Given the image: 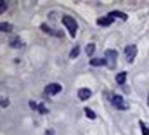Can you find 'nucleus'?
Here are the masks:
<instances>
[{"label":"nucleus","instance_id":"obj_1","mask_svg":"<svg viewBox=\"0 0 149 135\" xmlns=\"http://www.w3.org/2000/svg\"><path fill=\"white\" fill-rule=\"evenodd\" d=\"M63 24L68 28L70 35L74 38V36H76V31H78V23L74 21V17H71V16H64V17H63Z\"/></svg>","mask_w":149,"mask_h":135},{"label":"nucleus","instance_id":"obj_8","mask_svg":"<svg viewBox=\"0 0 149 135\" xmlns=\"http://www.w3.org/2000/svg\"><path fill=\"white\" fill-rule=\"evenodd\" d=\"M9 45H10L12 49H19V47H23V40H21L19 36H12V38L9 40Z\"/></svg>","mask_w":149,"mask_h":135},{"label":"nucleus","instance_id":"obj_7","mask_svg":"<svg viewBox=\"0 0 149 135\" xmlns=\"http://www.w3.org/2000/svg\"><path fill=\"white\" fill-rule=\"evenodd\" d=\"M90 64L92 66H108V61H106V57H92L90 59Z\"/></svg>","mask_w":149,"mask_h":135},{"label":"nucleus","instance_id":"obj_15","mask_svg":"<svg viewBox=\"0 0 149 135\" xmlns=\"http://www.w3.org/2000/svg\"><path fill=\"white\" fill-rule=\"evenodd\" d=\"M83 113H85V116H87L88 120H95V113H94L92 109H88V107H85V111H83Z\"/></svg>","mask_w":149,"mask_h":135},{"label":"nucleus","instance_id":"obj_21","mask_svg":"<svg viewBox=\"0 0 149 135\" xmlns=\"http://www.w3.org/2000/svg\"><path fill=\"white\" fill-rule=\"evenodd\" d=\"M38 111H40V113H42V114H47V109H45V107H43V106H40V107H38Z\"/></svg>","mask_w":149,"mask_h":135},{"label":"nucleus","instance_id":"obj_16","mask_svg":"<svg viewBox=\"0 0 149 135\" xmlns=\"http://www.w3.org/2000/svg\"><path fill=\"white\" fill-rule=\"evenodd\" d=\"M139 125H141V128H142V135H149V125H146L144 121H141Z\"/></svg>","mask_w":149,"mask_h":135},{"label":"nucleus","instance_id":"obj_14","mask_svg":"<svg viewBox=\"0 0 149 135\" xmlns=\"http://www.w3.org/2000/svg\"><path fill=\"white\" fill-rule=\"evenodd\" d=\"M0 30H2L3 33H9V31H12V24H9V23H2V24H0Z\"/></svg>","mask_w":149,"mask_h":135},{"label":"nucleus","instance_id":"obj_2","mask_svg":"<svg viewBox=\"0 0 149 135\" xmlns=\"http://www.w3.org/2000/svg\"><path fill=\"white\" fill-rule=\"evenodd\" d=\"M111 104L116 107V109H121V111L128 109V102L125 101L121 95H111Z\"/></svg>","mask_w":149,"mask_h":135},{"label":"nucleus","instance_id":"obj_22","mask_svg":"<svg viewBox=\"0 0 149 135\" xmlns=\"http://www.w3.org/2000/svg\"><path fill=\"white\" fill-rule=\"evenodd\" d=\"M45 135H54V132H52V130H47V132H45Z\"/></svg>","mask_w":149,"mask_h":135},{"label":"nucleus","instance_id":"obj_18","mask_svg":"<svg viewBox=\"0 0 149 135\" xmlns=\"http://www.w3.org/2000/svg\"><path fill=\"white\" fill-rule=\"evenodd\" d=\"M2 107H9V99H5V97H2Z\"/></svg>","mask_w":149,"mask_h":135},{"label":"nucleus","instance_id":"obj_20","mask_svg":"<svg viewBox=\"0 0 149 135\" xmlns=\"http://www.w3.org/2000/svg\"><path fill=\"white\" fill-rule=\"evenodd\" d=\"M30 107H31V109H38V107H40V106H38L37 102H33V101H30Z\"/></svg>","mask_w":149,"mask_h":135},{"label":"nucleus","instance_id":"obj_19","mask_svg":"<svg viewBox=\"0 0 149 135\" xmlns=\"http://www.w3.org/2000/svg\"><path fill=\"white\" fill-rule=\"evenodd\" d=\"M2 5H0V12H5L7 10V2H0Z\"/></svg>","mask_w":149,"mask_h":135},{"label":"nucleus","instance_id":"obj_5","mask_svg":"<svg viewBox=\"0 0 149 135\" xmlns=\"http://www.w3.org/2000/svg\"><path fill=\"white\" fill-rule=\"evenodd\" d=\"M63 90V85H59V83H49L47 87H45V94L47 95H56V94H59Z\"/></svg>","mask_w":149,"mask_h":135},{"label":"nucleus","instance_id":"obj_6","mask_svg":"<svg viewBox=\"0 0 149 135\" xmlns=\"http://www.w3.org/2000/svg\"><path fill=\"white\" fill-rule=\"evenodd\" d=\"M90 95H92V90H88V88H80L78 90V99L80 101H88Z\"/></svg>","mask_w":149,"mask_h":135},{"label":"nucleus","instance_id":"obj_23","mask_svg":"<svg viewBox=\"0 0 149 135\" xmlns=\"http://www.w3.org/2000/svg\"><path fill=\"white\" fill-rule=\"evenodd\" d=\"M148 106H149V97H148Z\"/></svg>","mask_w":149,"mask_h":135},{"label":"nucleus","instance_id":"obj_4","mask_svg":"<svg viewBox=\"0 0 149 135\" xmlns=\"http://www.w3.org/2000/svg\"><path fill=\"white\" fill-rule=\"evenodd\" d=\"M135 56H137V47L135 45H127L125 47V59L128 63H132L135 59Z\"/></svg>","mask_w":149,"mask_h":135},{"label":"nucleus","instance_id":"obj_13","mask_svg":"<svg viewBox=\"0 0 149 135\" xmlns=\"http://www.w3.org/2000/svg\"><path fill=\"white\" fill-rule=\"evenodd\" d=\"M94 52H95V45H94V43H88V45L85 47V54H87L88 57H92Z\"/></svg>","mask_w":149,"mask_h":135},{"label":"nucleus","instance_id":"obj_12","mask_svg":"<svg viewBox=\"0 0 149 135\" xmlns=\"http://www.w3.org/2000/svg\"><path fill=\"white\" fill-rule=\"evenodd\" d=\"M42 30L45 31L47 35H54V36H61V33L59 31H56V30H52V28H49L47 24H42Z\"/></svg>","mask_w":149,"mask_h":135},{"label":"nucleus","instance_id":"obj_3","mask_svg":"<svg viewBox=\"0 0 149 135\" xmlns=\"http://www.w3.org/2000/svg\"><path fill=\"white\" fill-rule=\"evenodd\" d=\"M104 57H106V61H108V66L113 68L114 64H116L118 52H116V50H113V49H109V50H106V52H104Z\"/></svg>","mask_w":149,"mask_h":135},{"label":"nucleus","instance_id":"obj_11","mask_svg":"<svg viewBox=\"0 0 149 135\" xmlns=\"http://www.w3.org/2000/svg\"><path fill=\"white\" fill-rule=\"evenodd\" d=\"M125 81H127V71L118 73V74H116V83H118V85H123Z\"/></svg>","mask_w":149,"mask_h":135},{"label":"nucleus","instance_id":"obj_9","mask_svg":"<svg viewBox=\"0 0 149 135\" xmlns=\"http://www.w3.org/2000/svg\"><path fill=\"white\" fill-rule=\"evenodd\" d=\"M108 16H109L111 19H116V17H118V19H121V21H127V14H125V12H120V10H113Z\"/></svg>","mask_w":149,"mask_h":135},{"label":"nucleus","instance_id":"obj_17","mask_svg":"<svg viewBox=\"0 0 149 135\" xmlns=\"http://www.w3.org/2000/svg\"><path fill=\"white\" fill-rule=\"evenodd\" d=\"M78 54H80V47H74L73 50L70 52V57H71V59H76V57H78Z\"/></svg>","mask_w":149,"mask_h":135},{"label":"nucleus","instance_id":"obj_10","mask_svg":"<svg viewBox=\"0 0 149 135\" xmlns=\"http://www.w3.org/2000/svg\"><path fill=\"white\" fill-rule=\"evenodd\" d=\"M111 23H113V19L109 17V16H106V17H99V19H97V24H99V26H109Z\"/></svg>","mask_w":149,"mask_h":135}]
</instances>
